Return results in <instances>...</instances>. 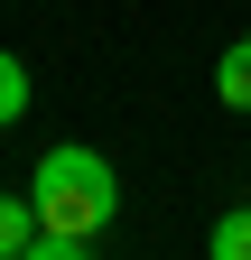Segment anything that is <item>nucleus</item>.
I'll list each match as a JSON object with an SVG mask.
<instances>
[{
	"mask_svg": "<svg viewBox=\"0 0 251 260\" xmlns=\"http://www.w3.org/2000/svg\"><path fill=\"white\" fill-rule=\"evenodd\" d=\"M205 251H214V260H251V205H233V214H214V233H205Z\"/></svg>",
	"mask_w": 251,
	"mask_h": 260,
	"instance_id": "20e7f679",
	"label": "nucleus"
},
{
	"mask_svg": "<svg viewBox=\"0 0 251 260\" xmlns=\"http://www.w3.org/2000/svg\"><path fill=\"white\" fill-rule=\"evenodd\" d=\"M38 233H47V223H38V205H28V195H0V260H19Z\"/></svg>",
	"mask_w": 251,
	"mask_h": 260,
	"instance_id": "7ed1b4c3",
	"label": "nucleus"
},
{
	"mask_svg": "<svg viewBox=\"0 0 251 260\" xmlns=\"http://www.w3.org/2000/svg\"><path fill=\"white\" fill-rule=\"evenodd\" d=\"M19 260H93V242H75V233H38Z\"/></svg>",
	"mask_w": 251,
	"mask_h": 260,
	"instance_id": "423d86ee",
	"label": "nucleus"
},
{
	"mask_svg": "<svg viewBox=\"0 0 251 260\" xmlns=\"http://www.w3.org/2000/svg\"><path fill=\"white\" fill-rule=\"evenodd\" d=\"M28 93H38V84H28V65H19L10 47H0V130H10V121L28 112Z\"/></svg>",
	"mask_w": 251,
	"mask_h": 260,
	"instance_id": "39448f33",
	"label": "nucleus"
},
{
	"mask_svg": "<svg viewBox=\"0 0 251 260\" xmlns=\"http://www.w3.org/2000/svg\"><path fill=\"white\" fill-rule=\"evenodd\" d=\"M28 205H38L47 233L93 242V233H112V214H121V177H112V158H103V149L56 140V149L38 158V177H28Z\"/></svg>",
	"mask_w": 251,
	"mask_h": 260,
	"instance_id": "f257e3e1",
	"label": "nucleus"
},
{
	"mask_svg": "<svg viewBox=\"0 0 251 260\" xmlns=\"http://www.w3.org/2000/svg\"><path fill=\"white\" fill-rule=\"evenodd\" d=\"M214 93H224L233 112H251V38H233L224 56H214Z\"/></svg>",
	"mask_w": 251,
	"mask_h": 260,
	"instance_id": "f03ea898",
	"label": "nucleus"
}]
</instances>
